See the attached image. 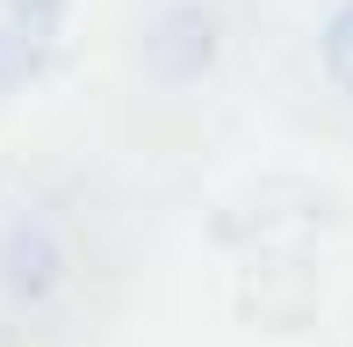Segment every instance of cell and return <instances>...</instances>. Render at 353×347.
<instances>
[{"instance_id": "6da1fadb", "label": "cell", "mask_w": 353, "mask_h": 347, "mask_svg": "<svg viewBox=\"0 0 353 347\" xmlns=\"http://www.w3.org/2000/svg\"><path fill=\"white\" fill-rule=\"evenodd\" d=\"M325 66H332V80L353 94V0L325 22Z\"/></svg>"}]
</instances>
